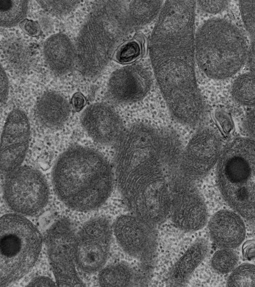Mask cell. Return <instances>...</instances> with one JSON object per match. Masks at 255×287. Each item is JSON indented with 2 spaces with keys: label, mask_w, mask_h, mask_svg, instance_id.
Listing matches in <instances>:
<instances>
[{
  "label": "cell",
  "mask_w": 255,
  "mask_h": 287,
  "mask_svg": "<svg viewBox=\"0 0 255 287\" xmlns=\"http://www.w3.org/2000/svg\"><path fill=\"white\" fill-rule=\"evenodd\" d=\"M195 1H166L151 34L149 51L155 75L171 116L194 126L206 107L194 71Z\"/></svg>",
  "instance_id": "1"
},
{
  "label": "cell",
  "mask_w": 255,
  "mask_h": 287,
  "mask_svg": "<svg viewBox=\"0 0 255 287\" xmlns=\"http://www.w3.org/2000/svg\"><path fill=\"white\" fill-rule=\"evenodd\" d=\"M162 1H95L76 40V61L81 73L98 76L118 45L130 34L151 22Z\"/></svg>",
  "instance_id": "2"
},
{
  "label": "cell",
  "mask_w": 255,
  "mask_h": 287,
  "mask_svg": "<svg viewBox=\"0 0 255 287\" xmlns=\"http://www.w3.org/2000/svg\"><path fill=\"white\" fill-rule=\"evenodd\" d=\"M56 194L67 206L88 211L101 206L110 196L114 185L113 171L99 152L73 146L58 158L52 172Z\"/></svg>",
  "instance_id": "3"
},
{
  "label": "cell",
  "mask_w": 255,
  "mask_h": 287,
  "mask_svg": "<svg viewBox=\"0 0 255 287\" xmlns=\"http://www.w3.org/2000/svg\"><path fill=\"white\" fill-rule=\"evenodd\" d=\"M248 50L242 32L224 19L207 20L196 34L197 64L202 71L213 79H228L237 73L246 61Z\"/></svg>",
  "instance_id": "4"
},
{
  "label": "cell",
  "mask_w": 255,
  "mask_h": 287,
  "mask_svg": "<svg viewBox=\"0 0 255 287\" xmlns=\"http://www.w3.org/2000/svg\"><path fill=\"white\" fill-rule=\"evenodd\" d=\"M216 179L227 204L244 218L255 219V140L238 137L221 152Z\"/></svg>",
  "instance_id": "5"
},
{
  "label": "cell",
  "mask_w": 255,
  "mask_h": 287,
  "mask_svg": "<svg viewBox=\"0 0 255 287\" xmlns=\"http://www.w3.org/2000/svg\"><path fill=\"white\" fill-rule=\"evenodd\" d=\"M182 151L164 152L149 176L124 201L133 214L155 226L169 216L174 183L180 174Z\"/></svg>",
  "instance_id": "6"
},
{
  "label": "cell",
  "mask_w": 255,
  "mask_h": 287,
  "mask_svg": "<svg viewBox=\"0 0 255 287\" xmlns=\"http://www.w3.org/2000/svg\"><path fill=\"white\" fill-rule=\"evenodd\" d=\"M1 286H6L27 274L39 256L41 233L28 219L9 214L0 220Z\"/></svg>",
  "instance_id": "7"
},
{
  "label": "cell",
  "mask_w": 255,
  "mask_h": 287,
  "mask_svg": "<svg viewBox=\"0 0 255 287\" xmlns=\"http://www.w3.org/2000/svg\"><path fill=\"white\" fill-rule=\"evenodd\" d=\"M167 128L158 129L142 123L125 129L117 143L115 179L118 188L136 175L162 149Z\"/></svg>",
  "instance_id": "8"
},
{
  "label": "cell",
  "mask_w": 255,
  "mask_h": 287,
  "mask_svg": "<svg viewBox=\"0 0 255 287\" xmlns=\"http://www.w3.org/2000/svg\"><path fill=\"white\" fill-rule=\"evenodd\" d=\"M3 195L6 203L14 212L34 216L47 204L49 188L39 171L24 166L8 174L4 184Z\"/></svg>",
  "instance_id": "9"
},
{
  "label": "cell",
  "mask_w": 255,
  "mask_h": 287,
  "mask_svg": "<svg viewBox=\"0 0 255 287\" xmlns=\"http://www.w3.org/2000/svg\"><path fill=\"white\" fill-rule=\"evenodd\" d=\"M156 227L134 214L119 216L112 226L120 247L139 262L141 272L147 277L152 269L156 255Z\"/></svg>",
  "instance_id": "10"
},
{
  "label": "cell",
  "mask_w": 255,
  "mask_h": 287,
  "mask_svg": "<svg viewBox=\"0 0 255 287\" xmlns=\"http://www.w3.org/2000/svg\"><path fill=\"white\" fill-rule=\"evenodd\" d=\"M75 239L71 224L66 219L56 221L45 234L48 258L58 286L85 285L75 270Z\"/></svg>",
  "instance_id": "11"
},
{
  "label": "cell",
  "mask_w": 255,
  "mask_h": 287,
  "mask_svg": "<svg viewBox=\"0 0 255 287\" xmlns=\"http://www.w3.org/2000/svg\"><path fill=\"white\" fill-rule=\"evenodd\" d=\"M112 227L105 218L87 222L75 239V262L79 269L93 273L103 268L109 253Z\"/></svg>",
  "instance_id": "12"
},
{
  "label": "cell",
  "mask_w": 255,
  "mask_h": 287,
  "mask_svg": "<svg viewBox=\"0 0 255 287\" xmlns=\"http://www.w3.org/2000/svg\"><path fill=\"white\" fill-rule=\"evenodd\" d=\"M221 150V139L215 131L198 129L183 149L180 162L183 175L193 182L204 177L218 162Z\"/></svg>",
  "instance_id": "13"
},
{
  "label": "cell",
  "mask_w": 255,
  "mask_h": 287,
  "mask_svg": "<svg viewBox=\"0 0 255 287\" xmlns=\"http://www.w3.org/2000/svg\"><path fill=\"white\" fill-rule=\"evenodd\" d=\"M169 216L174 226L185 232L195 231L205 225L207 208L194 182L186 178L176 181L173 187Z\"/></svg>",
  "instance_id": "14"
},
{
  "label": "cell",
  "mask_w": 255,
  "mask_h": 287,
  "mask_svg": "<svg viewBox=\"0 0 255 287\" xmlns=\"http://www.w3.org/2000/svg\"><path fill=\"white\" fill-rule=\"evenodd\" d=\"M30 125L26 114L15 109L8 114L2 134L1 169L9 174L19 168L27 153Z\"/></svg>",
  "instance_id": "15"
},
{
  "label": "cell",
  "mask_w": 255,
  "mask_h": 287,
  "mask_svg": "<svg viewBox=\"0 0 255 287\" xmlns=\"http://www.w3.org/2000/svg\"><path fill=\"white\" fill-rule=\"evenodd\" d=\"M152 83L151 73L144 66L138 64L127 65L111 75L108 84V96L118 104L135 102L147 94Z\"/></svg>",
  "instance_id": "16"
},
{
  "label": "cell",
  "mask_w": 255,
  "mask_h": 287,
  "mask_svg": "<svg viewBox=\"0 0 255 287\" xmlns=\"http://www.w3.org/2000/svg\"><path fill=\"white\" fill-rule=\"evenodd\" d=\"M81 122L88 135L103 145L117 144L125 131L120 116L105 103L90 105L82 114Z\"/></svg>",
  "instance_id": "17"
},
{
  "label": "cell",
  "mask_w": 255,
  "mask_h": 287,
  "mask_svg": "<svg viewBox=\"0 0 255 287\" xmlns=\"http://www.w3.org/2000/svg\"><path fill=\"white\" fill-rule=\"evenodd\" d=\"M211 240L221 248H234L244 240L245 227L239 215L227 210H221L214 214L208 224Z\"/></svg>",
  "instance_id": "18"
},
{
  "label": "cell",
  "mask_w": 255,
  "mask_h": 287,
  "mask_svg": "<svg viewBox=\"0 0 255 287\" xmlns=\"http://www.w3.org/2000/svg\"><path fill=\"white\" fill-rule=\"evenodd\" d=\"M43 53L48 67L59 75L69 72L76 58V49L72 42L63 33L48 37L44 42Z\"/></svg>",
  "instance_id": "19"
},
{
  "label": "cell",
  "mask_w": 255,
  "mask_h": 287,
  "mask_svg": "<svg viewBox=\"0 0 255 287\" xmlns=\"http://www.w3.org/2000/svg\"><path fill=\"white\" fill-rule=\"evenodd\" d=\"M208 244L203 238L196 240L175 263L167 276L170 286H185L196 268L206 256Z\"/></svg>",
  "instance_id": "20"
},
{
  "label": "cell",
  "mask_w": 255,
  "mask_h": 287,
  "mask_svg": "<svg viewBox=\"0 0 255 287\" xmlns=\"http://www.w3.org/2000/svg\"><path fill=\"white\" fill-rule=\"evenodd\" d=\"M70 113V105L67 100L53 91L43 93L35 106L36 119L41 125L49 128L62 126L68 119Z\"/></svg>",
  "instance_id": "21"
},
{
  "label": "cell",
  "mask_w": 255,
  "mask_h": 287,
  "mask_svg": "<svg viewBox=\"0 0 255 287\" xmlns=\"http://www.w3.org/2000/svg\"><path fill=\"white\" fill-rule=\"evenodd\" d=\"M148 277L138 273L126 262H119L103 268L99 273L98 282L102 286H131L141 285Z\"/></svg>",
  "instance_id": "22"
},
{
  "label": "cell",
  "mask_w": 255,
  "mask_h": 287,
  "mask_svg": "<svg viewBox=\"0 0 255 287\" xmlns=\"http://www.w3.org/2000/svg\"><path fill=\"white\" fill-rule=\"evenodd\" d=\"M2 49L7 63L15 70L23 72L31 66L29 49L21 41L9 39L3 43Z\"/></svg>",
  "instance_id": "23"
},
{
  "label": "cell",
  "mask_w": 255,
  "mask_h": 287,
  "mask_svg": "<svg viewBox=\"0 0 255 287\" xmlns=\"http://www.w3.org/2000/svg\"><path fill=\"white\" fill-rule=\"evenodd\" d=\"M28 7V1L1 0V26L12 28L21 22L27 15Z\"/></svg>",
  "instance_id": "24"
},
{
  "label": "cell",
  "mask_w": 255,
  "mask_h": 287,
  "mask_svg": "<svg viewBox=\"0 0 255 287\" xmlns=\"http://www.w3.org/2000/svg\"><path fill=\"white\" fill-rule=\"evenodd\" d=\"M235 100L244 106H255V75L251 72L242 74L236 79L232 87Z\"/></svg>",
  "instance_id": "25"
},
{
  "label": "cell",
  "mask_w": 255,
  "mask_h": 287,
  "mask_svg": "<svg viewBox=\"0 0 255 287\" xmlns=\"http://www.w3.org/2000/svg\"><path fill=\"white\" fill-rule=\"evenodd\" d=\"M227 286H255V265L243 264L233 270L227 280Z\"/></svg>",
  "instance_id": "26"
},
{
  "label": "cell",
  "mask_w": 255,
  "mask_h": 287,
  "mask_svg": "<svg viewBox=\"0 0 255 287\" xmlns=\"http://www.w3.org/2000/svg\"><path fill=\"white\" fill-rule=\"evenodd\" d=\"M238 260V256L234 250L230 248H222L213 255L211 266L217 273L225 274L235 268Z\"/></svg>",
  "instance_id": "27"
},
{
  "label": "cell",
  "mask_w": 255,
  "mask_h": 287,
  "mask_svg": "<svg viewBox=\"0 0 255 287\" xmlns=\"http://www.w3.org/2000/svg\"><path fill=\"white\" fill-rule=\"evenodd\" d=\"M41 8L53 16L64 17L72 13L80 1H36Z\"/></svg>",
  "instance_id": "28"
},
{
  "label": "cell",
  "mask_w": 255,
  "mask_h": 287,
  "mask_svg": "<svg viewBox=\"0 0 255 287\" xmlns=\"http://www.w3.org/2000/svg\"><path fill=\"white\" fill-rule=\"evenodd\" d=\"M140 43L136 40H131L120 46L116 50L115 58L121 64H127L137 59L141 55Z\"/></svg>",
  "instance_id": "29"
},
{
  "label": "cell",
  "mask_w": 255,
  "mask_h": 287,
  "mask_svg": "<svg viewBox=\"0 0 255 287\" xmlns=\"http://www.w3.org/2000/svg\"><path fill=\"white\" fill-rule=\"evenodd\" d=\"M239 5L244 26L255 40V1H240Z\"/></svg>",
  "instance_id": "30"
},
{
  "label": "cell",
  "mask_w": 255,
  "mask_h": 287,
  "mask_svg": "<svg viewBox=\"0 0 255 287\" xmlns=\"http://www.w3.org/2000/svg\"><path fill=\"white\" fill-rule=\"evenodd\" d=\"M200 9L210 14H217L225 10L228 4L227 1H198Z\"/></svg>",
  "instance_id": "31"
},
{
  "label": "cell",
  "mask_w": 255,
  "mask_h": 287,
  "mask_svg": "<svg viewBox=\"0 0 255 287\" xmlns=\"http://www.w3.org/2000/svg\"><path fill=\"white\" fill-rule=\"evenodd\" d=\"M214 118L223 132L228 134L234 128V124L231 116L225 111L217 110L215 112Z\"/></svg>",
  "instance_id": "32"
},
{
  "label": "cell",
  "mask_w": 255,
  "mask_h": 287,
  "mask_svg": "<svg viewBox=\"0 0 255 287\" xmlns=\"http://www.w3.org/2000/svg\"><path fill=\"white\" fill-rule=\"evenodd\" d=\"M20 27L25 33L31 36L36 37L40 33L38 23L32 20L24 19L20 23Z\"/></svg>",
  "instance_id": "33"
},
{
  "label": "cell",
  "mask_w": 255,
  "mask_h": 287,
  "mask_svg": "<svg viewBox=\"0 0 255 287\" xmlns=\"http://www.w3.org/2000/svg\"><path fill=\"white\" fill-rule=\"evenodd\" d=\"M243 126L247 134L255 140V108L246 115Z\"/></svg>",
  "instance_id": "34"
},
{
  "label": "cell",
  "mask_w": 255,
  "mask_h": 287,
  "mask_svg": "<svg viewBox=\"0 0 255 287\" xmlns=\"http://www.w3.org/2000/svg\"><path fill=\"white\" fill-rule=\"evenodd\" d=\"M9 89V80L5 70L1 65V102L4 105L7 100Z\"/></svg>",
  "instance_id": "35"
},
{
  "label": "cell",
  "mask_w": 255,
  "mask_h": 287,
  "mask_svg": "<svg viewBox=\"0 0 255 287\" xmlns=\"http://www.w3.org/2000/svg\"><path fill=\"white\" fill-rule=\"evenodd\" d=\"M27 285L29 286H55L56 285L48 277L38 276L33 278Z\"/></svg>",
  "instance_id": "36"
},
{
  "label": "cell",
  "mask_w": 255,
  "mask_h": 287,
  "mask_svg": "<svg viewBox=\"0 0 255 287\" xmlns=\"http://www.w3.org/2000/svg\"><path fill=\"white\" fill-rule=\"evenodd\" d=\"M71 103L73 109L75 111L79 112L86 105V100L82 93L77 92L72 95Z\"/></svg>",
  "instance_id": "37"
},
{
  "label": "cell",
  "mask_w": 255,
  "mask_h": 287,
  "mask_svg": "<svg viewBox=\"0 0 255 287\" xmlns=\"http://www.w3.org/2000/svg\"><path fill=\"white\" fill-rule=\"evenodd\" d=\"M242 254L247 259L255 258V243L248 241L245 243L242 247Z\"/></svg>",
  "instance_id": "38"
},
{
  "label": "cell",
  "mask_w": 255,
  "mask_h": 287,
  "mask_svg": "<svg viewBox=\"0 0 255 287\" xmlns=\"http://www.w3.org/2000/svg\"><path fill=\"white\" fill-rule=\"evenodd\" d=\"M246 61L251 72L255 75V40L248 48Z\"/></svg>",
  "instance_id": "39"
}]
</instances>
